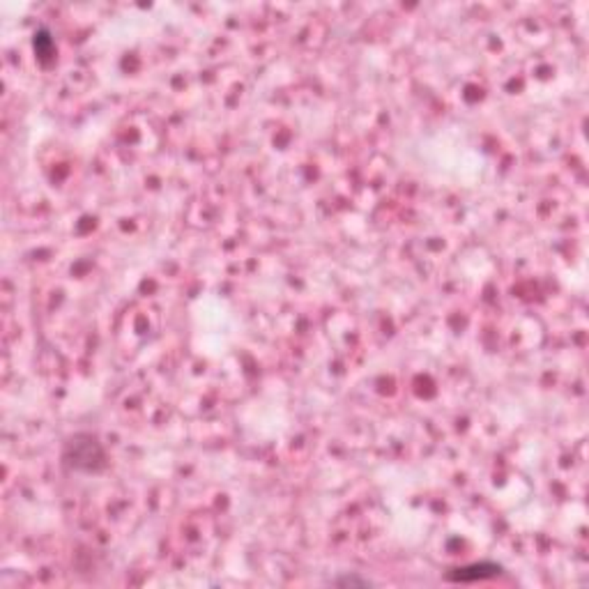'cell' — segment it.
I'll list each match as a JSON object with an SVG mask.
<instances>
[{"label": "cell", "mask_w": 589, "mask_h": 589, "mask_svg": "<svg viewBox=\"0 0 589 589\" xmlns=\"http://www.w3.org/2000/svg\"><path fill=\"white\" fill-rule=\"evenodd\" d=\"M500 574V567L495 564H475V567H465V569H456V574H449V580H461V583H470V580L477 578H491Z\"/></svg>", "instance_id": "cell-1"}]
</instances>
